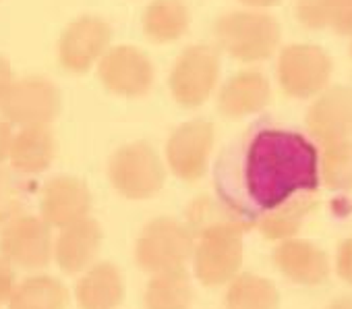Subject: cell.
<instances>
[{"mask_svg":"<svg viewBox=\"0 0 352 309\" xmlns=\"http://www.w3.org/2000/svg\"><path fill=\"white\" fill-rule=\"evenodd\" d=\"M216 193L243 220H259L319 185L317 149L302 133L257 122L234 139L214 169Z\"/></svg>","mask_w":352,"mask_h":309,"instance_id":"6da1fadb","label":"cell"},{"mask_svg":"<svg viewBox=\"0 0 352 309\" xmlns=\"http://www.w3.org/2000/svg\"><path fill=\"white\" fill-rule=\"evenodd\" d=\"M224 52L243 63L265 61L280 44V23L261 11H232L222 15L214 28Z\"/></svg>","mask_w":352,"mask_h":309,"instance_id":"7a4b0ae2","label":"cell"},{"mask_svg":"<svg viewBox=\"0 0 352 309\" xmlns=\"http://www.w3.org/2000/svg\"><path fill=\"white\" fill-rule=\"evenodd\" d=\"M220 69L222 61L218 48L210 44L187 46L170 73V92L174 100L189 108L201 106L216 89Z\"/></svg>","mask_w":352,"mask_h":309,"instance_id":"3957f363","label":"cell"},{"mask_svg":"<svg viewBox=\"0 0 352 309\" xmlns=\"http://www.w3.org/2000/svg\"><path fill=\"white\" fill-rule=\"evenodd\" d=\"M331 77L329 54L315 44H290L278 56V81L292 98H313Z\"/></svg>","mask_w":352,"mask_h":309,"instance_id":"277c9868","label":"cell"},{"mask_svg":"<svg viewBox=\"0 0 352 309\" xmlns=\"http://www.w3.org/2000/svg\"><path fill=\"white\" fill-rule=\"evenodd\" d=\"M60 104L63 98L56 83L40 75H30L11 83L9 92L0 100V112L11 125H48L58 114Z\"/></svg>","mask_w":352,"mask_h":309,"instance_id":"5b68a950","label":"cell"},{"mask_svg":"<svg viewBox=\"0 0 352 309\" xmlns=\"http://www.w3.org/2000/svg\"><path fill=\"white\" fill-rule=\"evenodd\" d=\"M98 77L108 92L135 98L151 87L153 65L141 48L120 44L102 54L98 61Z\"/></svg>","mask_w":352,"mask_h":309,"instance_id":"8992f818","label":"cell"},{"mask_svg":"<svg viewBox=\"0 0 352 309\" xmlns=\"http://www.w3.org/2000/svg\"><path fill=\"white\" fill-rule=\"evenodd\" d=\"M112 28L98 15H81L73 19L58 40V58L65 69L83 73L94 67L110 48Z\"/></svg>","mask_w":352,"mask_h":309,"instance_id":"52a82bcc","label":"cell"},{"mask_svg":"<svg viewBox=\"0 0 352 309\" xmlns=\"http://www.w3.org/2000/svg\"><path fill=\"white\" fill-rule=\"evenodd\" d=\"M110 175L116 187L133 198L155 193L162 185V164L155 149L145 141L122 145L110 162Z\"/></svg>","mask_w":352,"mask_h":309,"instance_id":"ba28073f","label":"cell"},{"mask_svg":"<svg viewBox=\"0 0 352 309\" xmlns=\"http://www.w3.org/2000/svg\"><path fill=\"white\" fill-rule=\"evenodd\" d=\"M307 129L317 141L331 145L352 137V87L331 85L319 92L307 112Z\"/></svg>","mask_w":352,"mask_h":309,"instance_id":"9c48e42d","label":"cell"},{"mask_svg":"<svg viewBox=\"0 0 352 309\" xmlns=\"http://www.w3.org/2000/svg\"><path fill=\"white\" fill-rule=\"evenodd\" d=\"M214 145V125L208 118H193L176 127L168 139L166 151L176 175L195 179L204 175Z\"/></svg>","mask_w":352,"mask_h":309,"instance_id":"30bf717a","label":"cell"},{"mask_svg":"<svg viewBox=\"0 0 352 309\" xmlns=\"http://www.w3.org/2000/svg\"><path fill=\"white\" fill-rule=\"evenodd\" d=\"M243 259V243L228 226H214L206 233L197 253V274L208 284L232 278Z\"/></svg>","mask_w":352,"mask_h":309,"instance_id":"8fae6325","label":"cell"},{"mask_svg":"<svg viewBox=\"0 0 352 309\" xmlns=\"http://www.w3.org/2000/svg\"><path fill=\"white\" fill-rule=\"evenodd\" d=\"M274 264L288 280L302 286H317L329 276L325 251L300 239H284L274 251Z\"/></svg>","mask_w":352,"mask_h":309,"instance_id":"7c38bea8","label":"cell"},{"mask_svg":"<svg viewBox=\"0 0 352 309\" xmlns=\"http://www.w3.org/2000/svg\"><path fill=\"white\" fill-rule=\"evenodd\" d=\"M270 96L272 87L263 73L241 71L222 85L218 106L226 116H249L263 110L270 102Z\"/></svg>","mask_w":352,"mask_h":309,"instance_id":"4fadbf2b","label":"cell"},{"mask_svg":"<svg viewBox=\"0 0 352 309\" xmlns=\"http://www.w3.org/2000/svg\"><path fill=\"white\" fill-rule=\"evenodd\" d=\"M9 156L19 171L38 173L46 169L54 158V135L48 125L21 127V131L11 139Z\"/></svg>","mask_w":352,"mask_h":309,"instance_id":"5bb4252c","label":"cell"},{"mask_svg":"<svg viewBox=\"0 0 352 309\" xmlns=\"http://www.w3.org/2000/svg\"><path fill=\"white\" fill-rule=\"evenodd\" d=\"M187 253V237L174 224H153L141 241L139 257L147 268H172Z\"/></svg>","mask_w":352,"mask_h":309,"instance_id":"9a60e30c","label":"cell"},{"mask_svg":"<svg viewBox=\"0 0 352 309\" xmlns=\"http://www.w3.org/2000/svg\"><path fill=\"white\" fill-rule=\"evenodd\" d=\"M143 30L155 42H174L189 30V9L183 0H151L143 11Z\"/></svg>","mask_w":352,"mask_h":309,"instance_id":"2e32d148","label":"cell"},{"mask_svg":"<svg viewBox=\"0 0 352 309\" xmlns=\"http://www.w3.org/2000/svg\"><path fill=\"white\" fill-rule=\"evenodd\" d=\"M3 249L19 264L40 266L48 259L46 231L38 220H21L7 231Z\"/></svg>","mask_w":352,"mask_h":309,"instance_id":"e0dca14e","label":"cell"},{"mask_svg":"<svg viewBox=\"0 0 352 309\" xmlns=\"http://www.w3.org/2000/svg\"><path fill=\"white\" fill-rule=\"evenodd\" d=\"M87 208L85 187L75 179H56L48 185L44 198V212L50 222L63 224L77 218Z\"/></svg>","mask_w":352,"mask_h":309,"instance_id":"ac0fdd59","label":"cell"},{"mask_svg":"<svg viewBox=\"0 0 352 309\" xmlns=\"http://www.w3.org/2000/svg\"><path fill=\"white\" fill-rule=\"evenodd\" d=\"M278 288L253 274L241 276L228 292V309H278Z\"/></svg>","mask_w":352,"mask_h":309,"instance_id":"d6986e66","label":"cell"},{"mask_svg":"<svg viewBox=\"0 0 352 309\" xmlns=\"http://www.w3.org/2000/svg\"><path fill=\"white\" fill-rule=\"evenodd\" d=\"M305 195H298V198L282 204L280 208L263 214L259 218V226H261L263 235L270 239H282V241L292 239L296 235V231L300 228L307 212L311 210V204Z\"/></svg>","mask_w":352,"mask_h":309,"instance_id":"ffe728a7","label":"cell"},{"mask_svg":"<svg viewBox=\"0 0 352 309\" xmlns=\"http://www.w3.org/2000/svg\"><path fill=\"white\" fill-rule=\"evenodd\" d=\"M98 228L96 224L87 222V220H81L79 224L71 226L69 233L63 237L60 241V247H58V257H60V264L67 268V270H77L81 268L89 257L91 253L96 251L98 247Z\"/></svg>","mask_w":352,"mask_h":309,"instance_id":"44dd1931","label":"cell"},{"mask_svg":"<svg viewBox=\"0 0 352 309\" xmlns=\"http://www.w3.org/2000/svg\"><path fill=\"white\" fill-rule=\"evenodd\" d=\"M321 175L333 191H352V139L325 147L321 156Z\"/></svg>","mask_w":352,"mask_h":309,"instance_id":"7402d4cb","label":"cell"},{"mask_svg":"<svg viewBox=\"0 0 352 309\" xmlns=\"http://www.w3.org/2000/svg\"><path fill=\"white\" fill-rule=\"evenodd\" d=\"M83 309H110L120 297V282L110 268H98L79 290Z\"/></svg>","mask_w":352,"mask_h":309,"instance_id":"603a6c76","label":"cell"},{"mask_svg":"<svg viewBox=\"0 0 352 309\" xmlns=\"http://www.w3.org/2000/svg\"><path fill=\"white\" fill-rule=\"evenodd\" d=\"M65 295L52 280H32L15 299L17 309H60Z\"/></svg>","mask_w":352,"mask_h":309,"instance_id":"cb8c5ba5","label":"cell"},{"mask_svg":"<svg viewBox=\"0 0 352 309\" xmlns=\"http://www.w3.org/2000/svg\"><path fill=\"white\" fill-rule=\"evenodd\" d=\"M30 193L28 181L13 173V171H0V220L11 218L17 214Z\"/></svg>","mask_w":352,"mask_h":309,"instance_id":"d4e9b609","label":"cell"},{"mask_svg":"<svg viewBox=\"0 0 352 309\" xmlns=\"http://www.w3.org/2000/svg\"><path fill=\"white\" fill-rule=\"evenodd\" d=\"M187 284L168 278L153 284V290H149V309H183L187 307Z\"/></svg>","mask_w":352,"mask_h":309,"instance_id":"484cf974","label":"cell"},{"mask_svg":"<svg viewBox=\"0 0 352 309\" xmlns=\"http://www.w3.org/2000/svg\"><path fill=\"white\" fill-rule=\"evenodd\" d=\"M329 28H333L338 34H344V36L352 34V0H340L331 9Z\"/></svg>","mask_w":352,"mask_h":309,"instance_id":"4316f807","label":"cell"},{"mask_svg":"<svg viewBox=\"0 0 352 309\" xmlns=\"http://www.w3.org/2000/svg\"><path fill=\"white\" fill-rule=\"evenodd\" d=\"M336 272L338 276L352 284V237H348L346 241H342L338 245V251H336Z\"/></svg>","mask_w":352,"mask_h":309,"instance_id":"83f0119b","label":"cell"},{"mask_svg":"<svg viewBox=\"0 0 352 309\" xmlns=\"http://www.w3.org/2000/svg\"><path fill=\"white\" fill-rule=\"evenodd\" d=\"M13 81H15L13 67H11V63L3 54H0V100L5 98V94L9 92V87H11Z\"/></svg>","mask_w":352,"mask_h":309,"instance_id":"f1b7e54d","label":"cell"},{"mask_svg":"<svg viewBox=\"0 0 352 309\" xmlns=\"http://www.w3.org/2000/svg\"><path fill=\"white\" fill-rule=\"evenodd\" d=\"M11 139H13V131H11V122H7L5 118H0V160H3L9 147H11Z\"/></svg>","mask_w":352,"mask_h":309,"instance_id":"f546056e","label":"cell"},{"mask_svg":"<svg viewBox=\"0 0 352 309\" xmlns=\"http://www.w3.org/2000/svg\"><path fill=\"white\" fill-rule=\"evenodd\" d=\"M327 309H352V295H344V297H338L333 299Z\"/></svg>","mask_w":352,"mask_h":309,"instance_id":"4dcf8cb0","label":"cell"},{"mask_svg":"<svg viewBox=\"0 0 352 309\" xmlns=\"http://www.w3.org/2000/svg\"><path fill=\"white\" fill-rule=\"evenodd\" d=\"M243 5L247 7H257V9H265V7H274L280 0H241Z\"/></svg>","mask_w":352,"mask_h":309,"instance_id":"1f68e13d","label":"cell"},{"mask_svg":"<svg viewBox=\"0 0 352 309\" xmlns=\"http://www.w3.org/2000/svg\"><path fill=\"white\" fill-rule=\"evenodd\" d=\"M9 282H11V276H9V270H5L0 266V295H5L7 288H9Z\"/></svg>","mask_w":352,"mask_h":309,"instance_id":"d6a6232c","label":"cell"},{"mask_svg":"<svg viewBox=\"0 0 352 309\" xmlns=\"http://www.w3.org/2000/svg\"><path fill=\"white\" fill-rule=\"evenodd\" d=\"M317 3L323 7V11L327 13V19H331V9L340 3V0H317Z\"/></svg>","mask_w":352,"mask_h":309,"instance_id":"836d02e7","label":"cell"},{"mask_svg":"<svg viewBox=\"0 0 352 309\" xmlns=\"http://www.w3.org/2000/svg\"><path fill=\"white\" fill-rule=\"evenodd\" d=\"M350 52H352V46H350Z\"/></svg>","mask_w":352,"mask_h":309,"instance_id":"e575fe53","label":"cell"}]
</instances>
